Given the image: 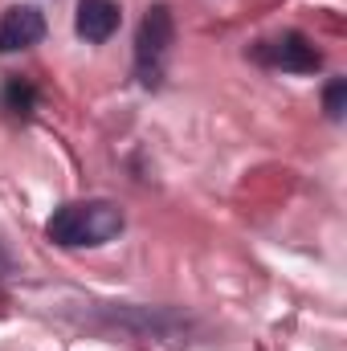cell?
Masks as SVG:
<instances>
[{
	"label": "cell",
	"mask_w": 347,
	"mask_h": 351,
	"mask_svg": "<svg viewBox=\"0 0 347 351\" xmlns=\"http://www.w3.org/2000/svg\"><path fill=\"white\" fill-rule=\"evenodd\" d=\"M127 217L115 200H70L62 208H53V217L45 221L49 241L66 245V250H82V245H106L123 233Z\"/></svg>",
	"instance_id": "6da1fadb"
},
{
	"label": "cell",
	"mask_w": 347,
	"mask_h": 351,
	"mask_svg": "<svg viewBox=\"0 0 347 351\" xmlns=\"http://www.w3.org/2000/svg\"><path fill=\"white\" fill-rule=\"evenodd\" d=\"M176 41V21L168 4H152L147 16L139 21V33H135V74L143 86H160L164 78V62L172 53Z\"/></svg>",
	"instance_id": "7a4b0ae2"
},
{
	"label": "cell",
	"mask_w": 347,
	"mask_h": 351,
	"mask_svg": "<svg viewBox=\"0 0 347 351\" xmlns=\"http://www.w3.org/2000/svg\"><path fill=\"white\" fill-rule=\"evenodd\" d=\"M250 53L258 58L261 66L286 70V74H315V70L323 66V53L311 45L307 33H278V37H270V41H258Z\"/></svg>",
	"instance_id": "3957f363"
},
{
	"label": "cell",
	"mask_w": 347,
	"mask_h": 351,
	"mask_svg": "<svg viewBox=\"0 0 347 351\" xmlns=\"http://www.w3.org/2000/svg\"><path fill=\"white\" fill-rule=\"evenodd\" d=\"M45 37V16L33 4H12L0 12V53L29 49Z\"/></svg>",
	"instance_id": "277c9868"
},
{
	"label": "cell",
	"mask_w": 347,
	"mask_h": 351,
	"mask_svg": "<svg viewBox=\"0 0 347 351\" xmlns=\"http://www.w3.org/2000/svg\"><path fill=\"white\" fill-rule=\"evenodd\" d=\"M119 21H123V12H119L115 0H82V4H78V16H74V29H78L82 41L102 45V41L119 29Z\"/></svg>",
	"instance_id": "5b68a950"
},
{
	"label": "cell",
	"mask_w": 347,
	"mask_h": 351,
	"mask_svg": "<svg viewBox=\"0 0 347 351\" xmlns=\"http://www.w3.org/2000/svg\"><path fill=\"white\" fill-rule=\"evenodd\" d=\"M33 102H37V90L29 86L25 78H8V86H4V106H8L12 114H29Z\"/></svg>",
	"instance_id": "8992f818"
},
{
	"label": "cell",
	"mask_w": 347,
	"mask_h": 351,
	"mask_svg": "<svg viewBox=\"0 0 347 351\" xmlns=\"http://www.w3.org/2000/svg\"><path fill=\"white\" fill-rule=\"evenodd\" d=\"M344 102H347V82L344 78H335V82L327 86V94H323V106H327L331 119H344Z\"/></svg>",
	"instance_id": "52a82bcc"
},
{
	"label": "cell",
	"mask_w": 347,
	"mask_h": 351,
	"mask_svg": "<svg viewBox=\"0 0 347 351\" xmlns=\"http://www.w3.org/2000/svg\"><path fill=\"white\" fill-rule=\"evenodd\" d=\"M8 269H12V262H8V254H4V245H0V278H4Z\"/></svg>",
	"instance_id": "ba28073f"
}]
</instances>
